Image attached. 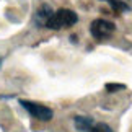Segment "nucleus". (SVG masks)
I'll return each mask as SVG.
<instances>
[{
    "instance_id": "obj_1",
    "label": "nucleus",
    "mask_w": 132,
    "mask_h": 132,
    "mask_svg": "<svg viewBox=\"0 0 132 132\" xmlns=\"http://www.w3.org/2000/svg\"><path fill=\"white\" fill-rule=\"evenodd\" d=\"M78 21V16L77 13L72 12V10H67V8H60L57 12L52 13V16L49 18V21L46 26L51 28V29H60V28H69L75 24Z\"/></svg>"
},
{
    "instance_id": "obj_2",
    "label": "nucleus",
    "mask_w": 132,
    "mask_h": 132,
    "mask_svg": "<svg viewBox=\"0 0 132 132\" xmlns=\"http://www.w3.org/2000/svg\"><path fill=\"white\" fill-rule=\"evenodd\" d=\"M21 106L33 116V118H36L39 121H51L52 119V109L46 108L43 104L31 103V101H21Z\"/></svg>"
},
{
    "instance_id": "obj_3",
    "label": "nucleus",
    "mask_w": 132,
    "mask_h": 132,
    "mask_svg": "<svg viewBox=\"0 0 132 132\" xmlns=\"http://www.w3.org/2000/svg\"><path fill=\"white\" fill-rule=\"evenodd\" d=\"M91 36L96 39H103V38H109L114 31V24L108 21V20H95L91 23Z\"/></svg>"
},
{
    "instance_id": "obj_4",
    "label": "nucleus",
    "mask_w": 132,
    "mask_h": 132,
    "mask_svg": "<svg viewBox=\"0 0 132 132\" xmlns=\"http://www.w3.org/2000/svg\"><path fill=\"white\" fill-rule=\"evenodd\" d=\"M52 10H51L49 5H43L41 8L38 10V13H36V16H34V21H36L38 26H46L49 21V18L52 16Z\"/></svg>"
},
{
    "instance_id": "obj_5",
    "label": "nucleus",
    "mask_w": 132,
    "mask_h": 132,
    "mask_svg": "<svg viewBox=\"0 0 132 132\" xmlns=\"http://www.w3.org/2000/svg\"><path fill=\"white\" fill-rule=\"evenodd\" d=\"M93 126H95L93 119L88 118V116H77L75 118V127L80 132H90Z\"/></svg>"
},
{
    "instance_id": "obj_6",
    "label": "nucleus",
    "mask_w": 132,
    "mask_h": 132,
    "mask_svg": "<svg viewBox=\"0 0 132 132\" xmlns=\"http://www.w3.org/2000/svg\"><path fill=\"white\" fill-rule=\"evenodd\" d=\"M90 132H114V130L111 129L108 124L100 122V124H95L93 127H91V130H90Z\"/></svg>"
},
{
    "instance_id": "obj_7",
    "label": "nucleus",
    "mask_w": 132,
    "mask_h": 132,
    "mask_svg": "<svg viewBox=\"0 0 132 132\" xmlns=\"http://www.w3.org/2000/svg\"><path fill=\"white\" fill-rule=\"evenodd\" d=\"M109 5L113 7L114 10H118V12H124V10H129L127 7V3H124V2H121V0H111Z\"/></svg>"
},
{
    "instance_id": "obj_8",
    "label": "nucleus",
    "mask_w": 132,
    "mask_h": 132,
    "mask_svg": "<svg viewBox=\"0 0 132 132\" xmlns=\"http://www.w3.org/2000/svg\"><path fill=\"white\" fill-rule=\"evenodd\" d=\"M126 88V85H118V83H108L106 85V90H111V91H114V90H124Z\"/></svg>"
},
{
    "instance_id": "obj_9",
    "label": "nucleus",
    "mask_w": 132,
    "mask_h": 132,
    "mask_svg": "<svg viewBox=\"0 0 132 132\" xmlns=\"http://www.w3.org/2000/svg\"><path fill=\"white\" fill-rule=\"evenodd\" d=\"M103 2H111V0H103Z\"/></svg>"
}]
</instances>
